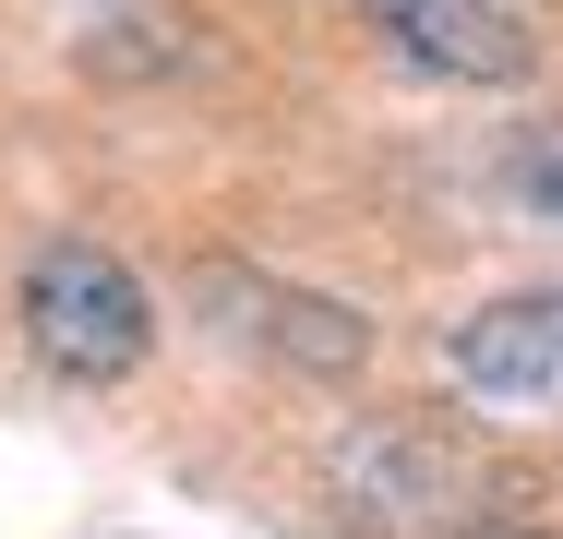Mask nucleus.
Listing matches in <instances>:
<instances>
[{
    "mask_svg": "<svg viewBox=\"0 0 563 539\" xmlns=\"http://www.w3.org/2000/svg\"><path fill=\"white\" fill-rule=\"evenodd\" d=\"M479 539H552V528H479Z\"/></svg>",
    "mask_w": 563,
    "mask_h": 539,
    "instance_id": "obj_7",
    "label": "nucleus"
},
{
    "mask_svg": "<svg viewBox=\"0 0 563 539\" xmlns=\"http://www.w3.org/2000/svg\"><path fill=\"white\" fill-rule=\"evenodd\" d=\"M360 24H372L396 61L444 73V85H516V73L540 61L528 0H360Z\"/></svg>",
    "mask_w": 563,
    "mask_h": 539,
    "instance_id": "obj_3",
    "label": "nucleus"
},
{
    "mask_svg": "<svg viewBox=\"0 0 563 539\" xmlns=\"http://www.w3.org/2000/svg\"><path fill=\"white\" fill-rule=\"evenodd\" d=\"M444 384L479 408H528L563 420V300H492L444 336Z\"/></svg>",
    "mask_w": 563,
    "mask_h": 539,
    "instance_id": "obj_4",
    "label": "nucleus"
},
{
    "mask_svg": "<svg viewBox=\"0 0 563 539\" xmlns=\"http://www.w3.org/2000/svg\"><path fill=\"white\" fill-rule=\"evenodd\" d=\"M12 312H24V348H36L60 384H132L144 348H156V300H144V276L120 264L109 240H85V228H60V240L24 252Z\"/></svg>",
    "mask_w": 563,
    "mask_h": 539,
    "instance_id": "obj_1",
    "label": "nucleus"
},
{
    "mask_svg": "<svg viewBox=\"0 0 563 539\" xmlns=\"http://www.w3.org/2000/svg\"><path fill=\"white\" fill-rule=\"evenodd\" d=\"M504 180H516V205H528V216H552V228H563V120H528V132L504 144Z\"/></svg>",
    "mask_w": 563,
    "mask_h": 539,
    "instance_id": "obj_6",
    "label": "nucleus"
},
{
    "mask_svg": "<svg viewBox=\"0 0 563 539\" xmlns=\"http://www.w3.org/2000/svg\"><path fill=\"white\" fill-rule=\"evenodd\" d=\"M324 480H336L347 516H372V528H396V539L467 504V468H455L420 420H360V431L336 443V468H324Z\"/></svg>",
    "mask_w": 563,
    "mask_h": 539,
    "instance_id": "obj_5",
    "label": "nucleus"
},
{
    "mask_svg": "<svg viewBox=\"0 0 563 539\" xmlns=\"http://www.w3.org/2000/svg\"><path fill=\"white\" fill-rule=\"evenodd\" d=\"M192 312L217 323V336H240L252 360H288V372H324V384L372 360V323L347 312V300L300 288V276H264V264H240V252H205V264H192Z\"/></svg>",
    "mask_w": 563,
    "mask_h": 539,
    "instance_id": "obj_2",
    "label": "nucleus"
}]
</instances>
